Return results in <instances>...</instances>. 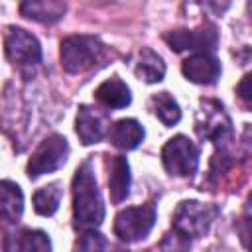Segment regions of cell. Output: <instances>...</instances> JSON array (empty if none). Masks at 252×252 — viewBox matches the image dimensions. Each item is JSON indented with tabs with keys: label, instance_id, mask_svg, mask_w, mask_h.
<instances>
[{
	"label": "cell",
	"instance_id": "1",
	"mask_svg": "<svg viewBox=\"0 0 252 252\" xmlns=\"http://www.w3.org/2000/svg\"><path fill=\"white\" fill-rule=\"evenodd\" d=\"M73 217L77 228H94L104 220V203L93 161H83L73 177Z\"/></svg>",
	"mask_w": 252,
	"mask_h": 252
},
{
	"label": "cell",
	"instance_id": "2",
	"mask_svg": "<svg viewBox=\"0 0 252 252\" xmlns=\"http://www.w3.org/2000/svg\"><path fill=\"white\" fill-rule=\"evenodd\" d=\"M106 55V45L94 35H69L61 41V65L73 75L94 69Z\"/></svg>",
	"mask_w": 252,
	"mask_h": 252
},
{
	"label": "cell",
	"instance_id": "3",
	"mask_svg": "<svg viewBox=\"0 0 252 252\" xmlns=\"http://www.w3.org/2000/svg\"><path fill=\"white\" fill-rule=\"evenodd\" d=\"M219 209L215 205L199 201H181L171 217V228L179 234L191 238H201L209 232L213 220L217 219Z\"/></svg>",
	"mask_w": 252,
	"mask_h": 252
},
{
	"label": "cell",
	"instance_id": "4",
	"mask_svg": "<svg viewBox=\"0 0 252 252\" xmlns=\"http://www.w3.org/2000/svg\"><path fill=\"white\" fill-rule=\"evenodd\" d=\"M199 156H201L199 146L183 134L173 136L161 148V163L165 171L175 177L193 175L199 167Z\"/></svg>",
	"mask_w": 252,
	"mask_h": 252
},
{
	"label": "cell",
	"instance_id": "5",
	"mask_svg": "<svg viewBox=\"0 0 252 252\" xmlns=\"http://www.w3.org/2000/svg\"><path fill=\"white\" fill-rule=\"evenodd\" d=\"M4 51L8 61L22 73L35 69L41 63V45L30 32L10 26L4 33Z\"/></svg>",
	"mask_w": 252,
	"mask_h": 252
},
{
	"label": "cell",
	"instance_id": "6",
	"mask_svg": "<svg viewBox=\"0 0 252 252\" xmlns=\"http://www.w3.org/2000/svg\"><path fill=\"white\" fill-rule=\"evenodd\" d=\"M156 222V207L152 203L122 209L114 219V234L122 242H136L150 234Z\"/></svg>",
	"mask_w": 252,
	"mask_h": 252
},
{
	"label": "cell",
	"instance_id": "7",
	"mask_svg": "<svg viewBox=\"0 0 252 252\" xmlns=\"http://www.w3.org/2000/svg\"><path fill=\"white\" fill-rule=\"evenodd\" d=\"M69 158V144L61 134L47 136L37 150L32 154L28 161V175L30 179H37L43 173H51L65 165Z\"/></svg>",
	"mask_w": 252,
	"mask_h": 252
},
{
	"label": "cell",
	"instance_id": "8",
	"mask_svg": "<svg viewBox=\"0 0 252 252\" xmlns=\"http://www.w3.org/2000/svg\"><path fill=\"white\" fill-rule=\"evenodd\" d=\"M167 45L173 51H195V53H211L217 49L219 32L213 24H203L195 30H171L163 35Z\"/></svg>",
	"mask_w": 252,
	"mask_h": 252
},
{
	"label": "cell",
	"instance_id": "9",
	"mask_svg": "<svg viewBox=\"0 0 252 252\" xmlns=\"http://www.w3.org/2000/svg\"><path fill=\"white\" fill-rule=\"evenodd\" d=\"M106 126H108V116L104 112H98L89 104L79 106L77 118H75V130L85 146L100 142L106 134Z\"/></svg>",
	"mask_w": 252,
	"mask_h": 252
},
{
	"label": "cell",
	"instance_id": "10",
	"mask_svg": "<svg viewBox=\"0 0 252 252\" xmlns=\"http://www.w3.org/2000/svg\"><path fill=\"white\" fill-rule=\"evenodd\" d=\"M181 73L187 81L197 85H215L220 77V61L211 53H193L183 61Z\"/></svg>",
	"mask_w": 252,
	"mask_h": 252
},
{
	"label": "cell",
	"instance_id": "11",
	"mask_svg": "<svg viewBox=\"0 0 252 252\" xmlns=\"http://www.w3.org/2000/svg\"><path fill=\"white\" fill-rule=\"evenodd\" d=\"M24 213V193L18 183L2 179L0 181V220L6 224H16Z\"/></svg>",
	"mask_w": 252,
	"mask_h": 252
},
{
	"label": "cell",
	"instance_id": "12",
	"mask_svg": "<svg viewBox=\"0 0 252 252\" xmlns=\"http://www.w3.org/2000/svg\"><path fill=\"white\" fill-rule=\"evenodd\" d=\"M108 191L112 203H122L130 193V165L124 156H112L108 161Z\"/></svg>",
	"mask_w": 252,
	"mask_h": 252
},
{
	"label": "cell",
	"instance_id": "13",
	"mask_svg": "<svg viewBox=\"0 0 252 252\" xmlns=\"http://www.w3.org/2000/svg\"><path fill=\"white\" fill-rule=\"evenodd\" d=\"M20 12L24 18L41 24H53L63 18L67 12V4L59 0H28L20 4Z\"/></svg>",
	"mask_w": 252,
	"mask_h": 252
},
{
	"label": "cell",
	"instance_id": "14",
	"mask_svg": "<svg viewBox=\"0 0 252 252\" xmlns=\"http://www.w3.org/2000/svg\"><path fill=\"white\" fill-rule=\"evenodd\" d=\"M108 140L120 150H134L144 140V128L134 118H122L108 128Z\"/></svg>",
	"mask_w": 252,
	"mask_h": 252
},
{
	"label": "cell",
	"instance_id": "15",
	"mask_svg": "<svg viewBox=\"0 0 252 252\" xmlns=\"http://www.w3.org/2000/svg\"><path fill=\"white\" fill-rule=\"evenodd\" d=\"M94 98L106 108H124L130 104L132 94H130V87L120 77H112L96 87Z\"/></svg>",
	"mask_w": 252,
	"mask_h": 252
},
{
	"label": "cell",
	"instance_id": "16",
	"mask_svg": "<svg viewBox=\"0 0 252 252\" xmlns=\"http://www.w3.org/2000/svg\"><path fill=\"white\" fill-rule=\"evenodd\" d=\"M134 73L144 83H159L165 75V63L154 49L142 47L134 65Z\"/></svg>",
	"mask_w": 252,
	"mask_h": 252
},
{
	"label": "cell",
	"instance_id": "17",
	"mask_svg": "<svg viewBox=\"0 0 252 252\" xmlns=\"http://www.w3.org/2000/svg\"><path fill=\"white\" fill-rule=\"evenodd\" d=\"M61 197H63V189H61V183H57V181L37 189L33 193V209H35V213L41 215V217H51L59 209Z\"/></svg>",
	"mask_w": 252,
	"mask_h": 252
},
{
	"label": "cell",
	"instance_id": "18",
	"mask_svg": "<svg viewBox=\"0 0 252 252\" xmlns=\"http://www.w3.org/2000/svg\"><path fill=\"white\" fill-rule=\"evenodd\" d=\"M154 114L165 124V126H173L181 120V108L177 104V100L169 94V93H156L150 100Z\"/></svg>",
	"mask_w": 252,
	"mask_h": 252
},
{
	"label": "cell",
	"instance_id": "19",
	"mask_svg": "<svg viewBox=\"0 0 252 252\" xmlns=\"http://www.w3.org/2000/svg\"><path fill=\"white\" fill-rule=\"evenodd\" d=\"M16 252H51V240L43 230H22L16 238Z\"/></svg>",
	"mask_w": 252,
	"mask_h": 252
},
{
	"label": "cell",
	"instance_id": "20",
	"mask_svg": "<svg viewBox=\"0 0 252 252\" xmlns=\"http://www.w3.org/2000/svg\"><path fill=\"white\" fill-rule=\"evenodd\" d=\"M104 248H106V238L98 230L87 228L75 242L73 252H104Z\"/></svg>",
	"mask_w": 252,
	"mask_h": 252
},
{
	"label": "cell",
	"instance_id": "21",
	"mask_svg": "<svg viewBox=\"0 0 252 252\" xmlns=\"http://www.w3.org/2000/svg\"><path fill=\"white\" fill-rule=\"evenodd\" d=\"M161 252H189V248H191V240L187 238V236H183V234H179L177 230H169V232H165L163 234V238H161Z\"/></svg>",
	"mask_w": 252,
	"mask_h": 252
},
{
	"label": "cell",
	"instance_id": "22",
	"mask_svg": "<svg viewBox=\"0 0 252 252\" xmlns=\"http://www.w3.org/2000/svg\"><path fill=\"white\" fill-rule=\"evenodd\" d=\"M236 93H238V96L242 98L244 104L250 102V98H252V94H250V75H244V77H242L240 85L236 87Z\"/></svg>",
	"mask_w": 252,
	"mask_h": 252
},
{
	"label": "cell",
	"instance_id": "23",
	"mask_svg": "<svg viewBox=\"0 0 252 252\" xmlns=\"http://www.w3.org/2000/svg\"><path fill=\"white\" fill-rule=\"evenodd\" d=\"M114 252H128V250H122V248H116Z\"/></svg>",
	"mask_w": 252,
	"mask_h": 252
}]
</instances>
